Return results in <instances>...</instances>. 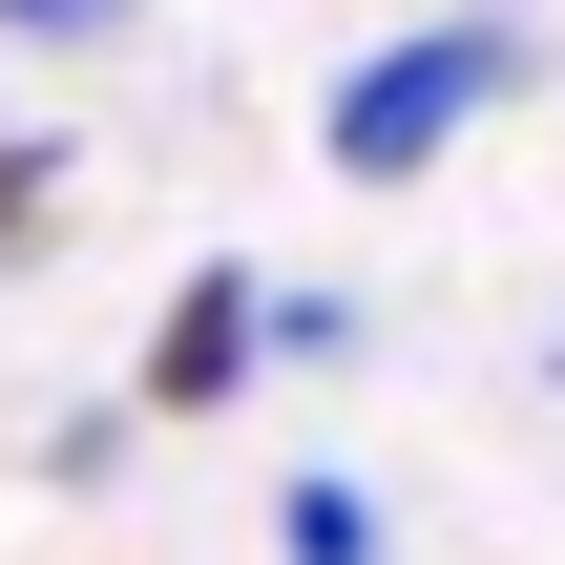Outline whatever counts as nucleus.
Wrapping results in <instances>:
<instances>
[{
	"instance_id": "nucleus-4",
	"label": "nucleus",
	"mask_w": 565,
	"mask_h": 565,
	"mask_svg": "<svg viewBox=\"0 0 565 565\" xmlns=\"http://www.w3.org/2000/svg\"><path fill=\"white\" fill-rule=\"evenodd\" d=\"M0 21H21V42H126L147 0H0Z\"/></svg>"
},
{
	"instance_id": "nucleus-2",
	"label": "nucleus",
	"mask_w": 565,
	"mask_h": 565,
	"mask_svg": "<svg viewBox=\"0 0 565 565\" xmlns=\"http://www.w3.org/2000/svg\"><path fill=\"white\" fill-rule=\"evenodd\" d=\"M252 335H273V294H252V273H189V315H168V356H147V419H210V398L252 377Z\"/></svg>"
},
{
	"instance_id": "nucleus-1",
	"label": "nucleus",
	"mask_w": 565,
	"mask_h": 565,
	"mask_svg": "<svg viewBox=\"0 0 565 565\" xmlns=\"http://www.w3.org/2000/svg\"><path fill=\"white\" fill-rule=\"evenodd\" d=\"M482 105H503V21H419V42H377V63L335 84V168L398 189V168H440Z\"/></svg>"
},
{
	"instance_id": "nucleus-3",
	"label": "nucleus",
	"mask_w": 565,
	"mask_h": 565,
	"mask_svg": "<svg viewBox=\"0 0 565 565\" xmlns=\"http://www.w3.org/2000/svg\"><path fill=\"white\" fill-rule=\"evenodd\" d=\"M294 565H377V503L356 482H294Z\"/></svg>"
},
{
	"instance_id": "nucleus-5",
	"label": "nucleus",
	"mask_w": 565,
	"mask_h": 565,
	"mask_svg": "<svg viewBox=\"0 0 565 565\" xmlns=\"http://www.w3.org/2000/svg\"><path fill=\"white\" fill-rule=\"evenodd\" d=\"M21 231H42V147L0 126V252H21Z\"/></svg>"
}]
</instances>
